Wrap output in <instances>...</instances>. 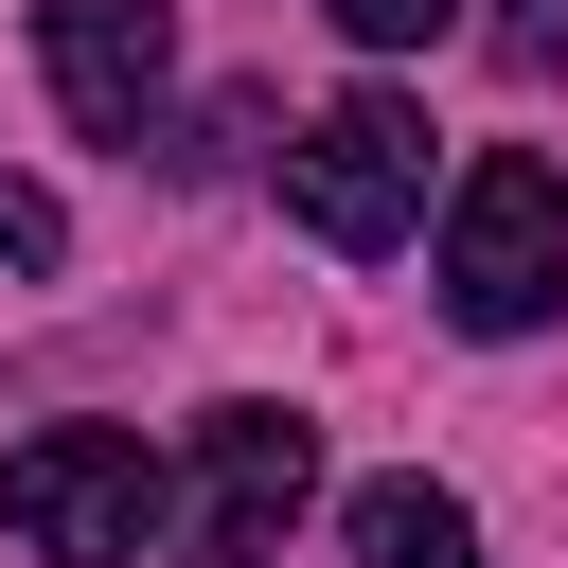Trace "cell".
Returning <instances> with one entry per match:
<instances>
[{"label": "cell", "mask_w": 568, "mask_h": 568, "mask_svg": "<svg viewBox=\"0 0 568 568\" xmlns=\"http://www.w3.org/2000/svg\"><path fill=\"white\" fill-rule=\"evenodd\" d=\"M160 515H178V479H160L142 426H36V444H0V532L36 568H142Z\"/></svg>", "instance_id": "obj_1"}, {"label": "cell", "mask_w": 568, "mask_h": 568, "mask_svg": "<svg viewBox=\"0 0 568 568\" xmlns=\"http://www.w3.org/2000/svg\"><path fill=\"white\" fill-rule=\"evenodd\" d=\"M568 302V178L532 142H497L462 195H444V320L462 337H532Z\"/></svg>", "instance_id": "obj_2"}, {"label": "cell", "mask_w": 568, "mask_h": 568, "mask_svg": "<svg viewBox=\"0 0 568 568\" xmlns=\"http://www.w3.org/2000/svg\"><path fill=\"white\" fill-rule=\"evenodd\" d=\"M284 213H302L337 266L408 248V213H426V106H408V89H337V106L284 142Z\"/></svg>", "instance_id": "obj_3"}, {"label": "cell", "mask_w": 568, "mask_h": 568, "mask_svg": "<svg viewBox=\"0 0 568 568\" xmlns=\"http://www.w3.org/2000/svg\"><path fill=\"white\" fill-rule=\"evenodd\" d=\"M320 497V426L302 408H195V532L178 568H266Z\"/></svg>", "instance_id": "obj_4"}, {"label": "cell", "mask_w": 568, "mask_h": 568, "mask_svg": "<svg viewBox=\"0 0 568 568\" xmlns=\"http://www.w3.org/2000/svg\"><path fill=\"white\" fill-rule=\"evenodd\" d=\"M36 53H53V106L89 142H160V89H178V18L160 0H36Z\"/></svg>", "instance_id": "obj_5"}, {"label": "cell", "mask_w": 568, "mask_h": 568, "mask_svg": "<svg viewBox=\"0 0 568 568\" xmlns=\"http://www.w3.org/2000/svg\"><path fill=\"white\" fill-rule=\"evenodd\" d=\"M355 568H479V515L444 479H355Z\"/></svg>", "instance_id": "obj_6"}, {"label": "cell", "mask_w": 568, "mask_h": 568, "mask_svg": "<svg viewBox=\"0 0 568 568\" xmlns=\"http://www.w3.org/2000/svg\"><path fill=\"white\" fill-rule=\"evenodd\" d=\"M320 18H337V36H355V53H426V36H444V18H462V0H320Z\"/></svg>", "instance_id": "obj_7"}, {"label": "cell", "mask_w": 568, "mask_h": 568, "mask_svg": "<svg viewBox=\"0 0 568 568\" xmlns=\"http://www.w3.org/2000/svg\"><path fill=\"white\" fill-rule=\"evenodd\" d=\"M71 248V213H53V178H0V266H53Z\"/></svg>", "instance_id": "obj_8"}, {"label": "cell", "mask_w": 568, "mask_h": 568, "mask_svg": "<svg viewBox=\"0 0 568 568\" xmlns=\"http://www.w3.org/2000/svg\"><path fill=\"white\" fill-rule=\"evenodd\" d=\"M550 53H568V0H515L497 18V71H550Z\"/></svg>", "instance_id": "obj_9"}]
</instances>
